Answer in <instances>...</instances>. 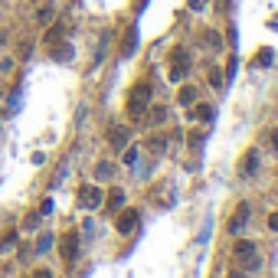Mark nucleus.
<instances>
[{
  "instance_id": "f257e3e1",
  "label": "nucleus",
  "mask_w": 278,
  "mask_h": 278,
  "mask_svg": "<svg viewBox=\"0 0 278 278\" xmlns=\"http://www.w3.org/2000/svg\"><path fill=\"white\" fill-rule=\"evenodd\" d=\"M148 105H150V86H148V82H138V86L131 88V98H128V115L131 118H141Z\"/></svg>"
},
{
  "instance_id": "f03ea898",
  "label": "nucleus",
  "mask_w": 278,
  "mask_h": 278,
  "mask_svg": "<svg viewBox=\"0 0 278 278\" xmlns=\"http://www.w3.org/2000/svg\"><path fill=\"white\" fill-rule=\"evenodd\" d=\"M171 59H173V65H171V82H180L183 75L190 72V56L183 53V49H173Z\"/></svg>"
},
{
  "instance_id": "7ed1b4c3",
  "label": "nucleus",
  "mask_w": 278,
  "mask_h": 278,
  "mask_svg": "<svg viewBox=\"0 0 278 278\" xmlns=\"http://www.w3.org/2000/svg\"><path fill=\"white\" fill-rule=\"evenodd\" d=\"M59 256H63L65 265H72L75 258H79V233H65L63 246H59Z\"/></svg>"
},
{
  "instance_id": "20e7f679",
  "label": "nucleus",
  "mask_w": 278,
  "mask_h": 278,
  "mask_svg": "<svg viewBox=\"0 0 278 278\" xmlns=\"http://www.w3.org/2000/svg\"><path fill=\"white\" fill-rule=\"evenodd\" d=\"M102 200H105V196H102L98 187H82V190H79V206H82V210H98Z\"/></svg>"
},
{
  "instance_id": "39448f33",
  "label": "nucleus",
  "mask_w": 278,
  "mask_h": 278,
  "mask_svg": "<svg viewBox=\"0 0 278 278\" xmlns=\"http://www.w3.org/2000/svg\"><path fill=\"white\" fill-rule=\"evenodd\" d=\"M246 219H249V203H239L235 206V213H233V219H229V233H242L246 229Z\"/></svg>"
},
{
  "instance_id": "423d86ee",
  "label": "nucleus",
  "mask_w": 278,
  "mask_h": 278,
  "mask_svg": "<svg viewBox=\"0 0 278 278\" xmlns=\"http://www.w3.org/2000/svg\"><path fill=\"white\" fill-rule=\"evenodd\" d=\"M138 210H125V213L118 216V233L121 235H128V233H134V226H138Z\"/></svg>"
},
{
  "instance_id": "0eeeda50",
  "label": "nucleus",
  "mask_w": 278,
  "mask_h": 278,
  "mask_svg": "<svg viewBox=\"0 0 278 278\" xmlns=\"http://www.w3.org/2000/svg\"><path fill=\"white\" fill-rule=\"evenodd\" d=\"M256 171H258V150H249L242 157V177H252Z\"/></svg>"
},
{
  "instance_id": "6e6552de",
  "label": "nucleus",
  "mask_w": 278,
  "mask_h": 278,
  "mask_svg": "<svg viewBox=\"0 0 278 278\" xmlns=\"http://www.w3.org/2000/svg\"><path fill=\"white\" fill-rule=\"evenodd\" d=\"M108 141H111V144H115V148H121V144H125V141H128V128H108Z\"/></svg>"
},
{
  "instance_id": "1a4fd4ad",
  "label": "nucleus",
  "mask_w": 278,
  "mask_h": 278,
  "mask_svg": "<svg viewBox=\"0 0 278 278\" xmlns=\"http://www.w3.org/2000/svg\"><path fill=\"white\" fill-rule=\"evenodd\" d=\"M177 102H180V105H187L190 108L193 102H196V88H190V86H183L180 92H177Z\"/></svg>"
},
{
  "instance_id": "9d476101",
  "label": "nucleus",
  "mask_w": 278,
  "mask_h": 278,
  "mask_svg": "<svg viewBox=\"0 0 278 278\" xmlns=\"http://www.w3.org/2000/svg\"><path fill=\"white\" fill-rule=\"evenodd\" d=\"M134 46H138V30H128V36H125V46H121V53L131 56V53H134Z\"/></svg>"
},
{
  "instance_id": "9b49d317",
  "label": "nucleus",
  "mask_w": 278,
  "mask_h": 278,
  "mask_svg": "<svg viewBox=\"0 0 278 278\" xmlns=\"http://www.w3.org/2000/svg\"><path fill=\"white\" fill-rule=\"evenodd\" d=\"M252 252H256L252 242H246V239H242V242H235V258H249Z\"/></svg>"
},
{
  "instance_id": "f8f14e48",
  "label": "nucleus",
  "mask_w": 278,
  "mask_h": 278,
  "mask_svg": "<svg viewBox=\"0 0 278 278\" xmlns=\"http://www.w3.org/2000/svg\"><path fill=\"white\" fill-rule=\"evenodd\" d=\"M121 203H125V193H121V190L108 193V210H121Z\"/></svg>"
},
{
  "instance_id": "ddd939ff",
  "label": "nucleus",
  "mask_w": 278,
  "mask_h": 278,
  "mask_svg": "<svg viewBox=\"0 0 278 278\" xmlns=\"http://www.w3.org/2000/svg\"><path fill=\"white\" fill-rule=\"evenodd\" d=\"M164 118H167V108H161V105H157V108H150V115H148V125H161Z\"/></svg>"
},
{
  "instance_id": "4468645a",
  "label": "nucleus",
  "mask_w": 278,
  "mask_h": 278,
  "mask_svg": "<svg viewBox=\"0 0 278 278\" xmlns=\"http://www.w3.org/2000/svg\"><path fill=\"white\" fill-rule=\"evenodd\" d=\"M49 249H53V233H43L36 239V252H49Z\"/></svg>"
},
{
  "instance_id": "2eb2a0df",
  "label": "nucleus",
  "mask_w": 278,
  "mask_h": 278,
  "mask_svg": "<svg viewBox=\"0 0 278 278\" xmlns=\"http://www.w3.org/2000/svg\"><path fill=\"white\" fill-rule=\"evenodd\" d=\"M193 115L200 118V121H213V115H216V111H213L210 105H196V108H193Z\"/></svg>"
},
{
  "instance_id": "dca6fc26",
  "label": "nucleus",
  "mask_w": 278,
  "mask_h": 278,
  "mask_svg": "<svg viewBox=\"0 0 278 278\" xmlns=\"http://www.w3.org/2000/svg\"><path fill=\"white\" fill-rule=\"evenodd\" d=\"M111 173H115V167H111V164H108V161H102V164H98V167H95V177H98V180H108Z\"/></svg>"
},
{
  "instance_id": "f3484780",
  "label": "nucleus",
  "mask_w": 278,
  "mask_h": 278,
  "mask_svg": "<svg viewBox=\"0 0 278 278\" xmlns=\"http://www.w3.org/2000/svg\"><path fill=\"white\" fill-rule=\"evenodd\" d=\"M36 223H40V210L26 213V219H23V229H36Z\"/></svg>"
},
{
  "instance_id": "a211bd4d",
  "label": "nucleus",
  "mask_w": 278,
  "mask_h": 278,
  "mask_svg": "<svg viewBox=\"0 0 278 278\" xmlns=\"http://www.w3.org/2000/svg\"><path fill=\"white\" fill-rule=\"evenodd\" d=\"M272 63V49H258L256 53V65H268Z\"/></svg>"
},
{
  "instance_id": "6ab92c4d",
  "label": "nucleus",
  "mask_w": 278,
  "mask_h": 278,
  "mask_svg": "<svg viewBox=\"0 0 278 278\" xmlns=\"http://www.w3.org/2000/svg\"><path fill=\"white\" fill-rule=\"evenodd\" d=\"M56 59H59V63H63V59H72V46H56Z\"/></svg>"
},
{
  "instance_id": "aec40b11",
  "label": "nucleus",
  "mask_w": 278,
  "mask_h": 278,
  "mask_svg": "<svg viewBox=\"0 0 278 278\" xmlns=\"http://www.w3.org/2000/svg\"><path fill=\"white\" fill-rule=\"evenodd\" d=\"M203 40H206V46H213V49H219V46H223V36H219V33H206Z\"/></svg>"
},
{
  "instance_id": "412c9836",
  "label": "nucleus",
  "mask_w": 278,
  "mask_h": 278,
  "mask_svg": "<svg viewBox=\"0 0 278 278\" xmlns=\"http://www.w3.org/2000/svg\"><path fill=\"white\" fill-rule=\"evenodd\" d=\"M36 20H40V23H43V26H46V23H49V20H53V7H49V3H46V7H43V10H40V13H36Z\"/></svg>"
},
{
  "instance_id": "4be33fe9",
  "label": "nucleus",
  "mask_w": 278,
  "mask_h": 278,
  "mask_svg": "<svg viewBox=\"0 0 278 278\" xmlns=\"http://www.w3.org/2000/svg\"><path fill=\"white\" fill-rule=\"evenodd\" d=\"M59 36H63V26H53V30L46 33V43L53 46V43H56V40H59Z\"/></svg>"
},
{
  "instance_id": "5701e85b",
  "label": "nucleus",
  "mask_w": 278,
  "mask_h": 278,
  "mask_svg": "<svg viewBox=\"0 0 278 278\" xmlns=\"http://www.w3.org/2000/svg\"><path fill=\"white\" fill-rule=\"evenodd\" d=\"M210 86H223V72H219V69H210Z\"/></svg>"
},
{
  "instance_id": "b1692460",
  "label": "nucleus",
  "mask_w": 278,
  "mask_h": 278,
  "mask_svg": "<svg viewBox=\"0 0 278 278\" xmlns=\"http://www.w3.org/2000/svg\"><path fill=\"white\" fill-rule=\"evenodd\" d=\"M235 69H239V59H235V56H229V63H226V75L233 79V75H235Z\"/></svg>"
},
{
  "instance_id": "393cba45",
  "label": "nucleus",
  "mask_w": 278,
  "mask_h": 278,
  "mask_svg": "<svg viewBox=\"0 0 278 278\" xmlns=\"http://www.w3.org/2000/svg\"><path fill=\"white\" fill-rule=\"evenodd\" d=\"M203 141H206V134H203V131H193V134H190V144H193V148H200Z\"/></svg>"
},
{
  "instance_id": "a878e982",
  "label": "nucleus",
  "mask_w": 278,
  "mask_h": 278,
  "mask_svg": "<svg viewBox=\"0 0 278 278\" xmlns=\"http://www.w3.org/2000/svg\"><path fill=\"white\" fill-rule=\"evenodd\" d=\"M134 161H138V148H128V150H125V164L131 167Z\"/></svg>"
},
{
  "instance_id": "bb28decb",
  "label": "nucleus",
  "mask_w": 278,
  "mask_h": 278,
  "mask_svg": "<svg viewBox=\"0 0 278 278\" xmlns=\"http://www.w3.org/2000/svg\"><path fill=\"white\" fill-rule=\"evenodd\" d=\"M46 213H53V200H43L40 203V216H46Z\"/></svg>"
},
{
  "instance_id": "cd10ccee",
  "label": "nucleus",
  "mask_w": 278,
  "mask_h": 278,
  "mask_svg": "<svg viewBox=\"0 0 278 278\" xmlns=\"http://www.w3.org/2000/svg\"><path fill=\"white\" fill-rule=\"evenodd\" d=\"M150 150H154V154H161V150H164V141H161V138L150 141Z\"/></svg>"
},
{
  "instance_id": "c85d7f7f",
  "label": "nucleus",
  "mask_w": 278,
  "mask_h": 278,
  "mask_svg": "<svg viewBox=\"0 0 278 278\" xmlns=\"http://www.w3.org/2000/svg\"><path fill=\"white\" fill-rule=\"evenodd\" d=\"M268 229H275V233H278V213L268 216Z\"/></svg>"
},
{
  "instance_id": "c756f323",
  "label": "nucleus",
  "mask_w": 278,
  "mask_h": 278,
  "mask_svg": "<svg viewBox=\"0 0 278 278\" xmlns=\"http://www.w3.org/2000/svg\"><path fill=\"white\" fill-rule=\"evenodd\" d=\"M268 138H272V148H275V150H278V128H275V131H272V134H268Z\"/></svg>"
},
{
  "instance_id": "7c9ffc66",
  "label": "nucleus",
  "mask_w": 278,
  "mask_h": 278,
  "mask_svg": "<svg viewBox=\"0 0 278 278\" xmlns=\"http://www.w3.org/2000/svg\"><path fill=\"white\" fill-rule=\"evenodd\" d=\"M33 278H53V272H46V268H43V272H36Z\"/></svg>"
},
{
  "instance_id": "2f4dec72",
  "label": "nucleus",
  "mask_w": 278,
  "mask_h": 278,
  "mask_svg": "<svg viewBox=\"0 0 278 278\" xmlns=\"http://www.w3.org/2000/svg\"><path fill=\"white\" fill-rule=\"evenodd\" d=\"M229 278H246V272H233V275H229Z\"/></svg>"
}]
</instances>
